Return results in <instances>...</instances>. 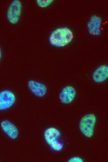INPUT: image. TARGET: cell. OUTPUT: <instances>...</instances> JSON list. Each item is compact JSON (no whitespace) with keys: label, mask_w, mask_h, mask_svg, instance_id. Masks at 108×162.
<instances>
[{"label":"cell","mask_w":108,"mask_h":162,"mask_svg":"<svg viewBox=\"0 0 108 162\" xmlns=\"http://www.w3.org/2000/svg\"><path fill=\"white\" fill-rule=\"evenodd\" d=\"M72 31L66 27L57 28L53 31L49 37V41L52 45L57 47L65 46L70 43L73 38Z\"/></svg>","instance_id":"obj_1"},{"label":"cell","mask_w":108,"mask_h":162,"mask_svg":"<svg viewBox=\"0 0 108 162\" xmlns=\"http://www.w3.org/2000/svg\"><path fill=\"white\" fill-rule=\"evenodd\" d=\"M44 136L46 142L53 151L59 150L63 144L60 140L61 132L55 127H50L46 129L44 132Z\"/></svg>","instance_id":"obj_2"},{"label":"cell","mask_w":108,"mask_h":162,"mask_svg":"<svg viewBox=\"0 0 108 162\" xmlns=\"http://www.w3.org/2000/svg\"><path fill=\"white\" fill-rule=\"evenodd\" d=\"M96 120V116L92 113L86 114L82 118L79 124V128L85 136L90 138L93 136Z\"/></svg>","instance_id":"obj_3"},{"label":"cell","mask_w":108,"mask_h":162,"mask_svg":"<svg viewBox=\"0 0 108 162\" xmlns=\"http://www.w3.org/2000/svg\"><path fill=\"white\" fill-rule=\"evenodd\" d=\"M22 11V4L18 0L13 1L10 5L7 12V17L12 24H16L19 21Z\"/></svg>","instance_id":"obj_4"},{"label":"cell","mask_w":108,"mask_h":162,"mask_svg":"<svg viewBox=\"0 0 108 162\" xmlns=\"http://www.w3.org/2000/svg\"><path fill=\"white\" fill-rule=\"evenodd\" d=\"M16 97L12 92L4 90L0 92V111L9 108L14 103Z\"/></svg>","instance_id":"obj_5"},{"label":"cell","mask_w":108,"mask_h":162,"mask_svg":"<svg viewBox=\"0 0 108 162\" xmlns=\"http://www.w3.org/2000/svg\"><path fill=\"white\" fill-rule=\"evenodd\" d=\"M28 86L31 92L37 97H42L47 92V88L45 84L35 80H29Z\"/></svg>","instance_id":"obj_6"},{"label":"cell","mask_w":108,"mask_h":162,"mask_svg":"<svg viewBox=\"0 0 108 162\" xmlns=\"http://www.w3.org/2000/svg\"><path fill=\"white\" fill-rule=\"evenodd\" d=\"M76 94L75 88L72 86H67L64 88L60 93L59 97L61 102L64 104L71 103Z\"/></svg>","instance_id":"obj_7"},{"label":"cell","mask_w":108,"mask_h":162,"mask_svg":"<svg viewBox=\"0 0 108 162\" xmlns=\"http://www.w3.org/2000/svg\"><path fill=\"white\" fill-rule=\"evenodd\" d=\"M1 126L4 132L11 139H15L18 136L19 131L16 126L8 120H4L1 123Z\"/></svg>","instance_id":"obj_8"},{"label":"cell","mask_w":108,"mask_h":162,"mask_svg":"<svg viewBox=\"0 0 108 162\" xmlns=\"http://www.w3.org/2000/svg\"><path fill=\"white\" fill-rule=\"evenodd\" d=\"M92 77L93 81L97 83L105 81L108 77V67L102 65L98 67L93 72Z\"/></svg>","instance_id":"obj_9"},{"label":"cell","mask_w":108,"mask_h":162,"mask_svg":"<svg viewBox=\"0 0 108 162\" xmlns=\"http://www.w3.org/2000/svg\"><path fill=\"white\" fill-rule=\"evenodd\" d=\"M53 0H37L36 2L38 5L41 7H46L50 5L53 2Z\"/></svg>","instance_id":"obj_10"},{"label":"cell","mask_w":108,"mask_h":162,"mask_svg":"<svg viewBox=\"0 0 108 162\" xmlns=\"http://www.w3.org/2000/svg\"><path fill=\"white\" fill-rule=\"evenodd\" d=\"M83 160L79 157H74L70 158L68 162H83Z\"/></svg>","instance_id":"obj_11"},{"label":"cell","mask_w":108,"mask_h":162,"mask_svg":"<svg viewBox=\"0 0 108 162\" xmlns=\"http://www.w3.org/2000/svg\"><path fill=\"white\" fill-rule=\"evenodd\" d=\"M1 50L0 49V60L1 58Z\"/></svg>","instance_id":"obj_12"}]
</instances>
